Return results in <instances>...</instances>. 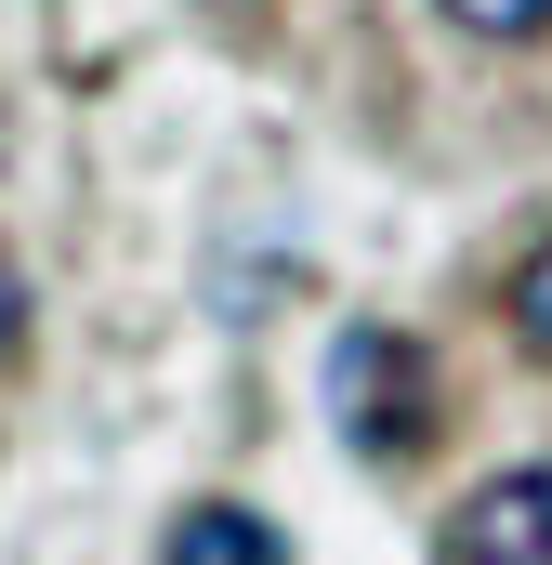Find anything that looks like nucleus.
Listing matches in <instances>:
<instances>
[{"mask_svg": "<svg viewBox=\"0 0 552 565\" xmlns=\"http://www.w3.org/2000/svg\"><path fill=\"white\" fill-rule=\"evenodd\" d=\"M329 422L355 434L369 460H408L421 434H434V355H421L408 329H342V355H329Z\"/></svg>", "mask_w": 552, "mask_h": 565, "instance_id": "nucleus-1", "label": "nucleus"}, {"mask_svg": "<svg viewBox=\"0 0 552 565\" xmlns=\"http://www.w3.org/2000/svg\"><path fill=\"white\" fill-rule=\"evenodd\" d=\"M447 565H552V460H500L447 513Z\"/></svg>", "mask_w": 552, "mask_h": 565, "instance_id": "nucleus-2", "label": "nucleus"}, {"mask_svg": "<svg viewBox=\"0 0 552 565\" xmlns=\"http://www.w3.org/2000/svg\"><path fill=\"white\" fill-rule=\"evenodd\" d=\"M158 565H289V540H276L264 513H237V500H198V513H171Z\"/></svg>", "mask_w": 552, "mask_h": 565, "instance_id": "nucleus-3", "label": "nucleus"}, {"mask_svg": "<svg viewBox=\"0 0 552 565\" xmlns=\"http://www.w3.org/2000/svg\"><path fill=\"white\" fill-rule=\"evenodd\" d=\"M434 13H447L460 40H540L552 26V0H434Z\"/></svg>", "mask_w": 552, "mask_h": 565, "instance_id": "nucleus-4", "label": "nucleus"}, {"mask_svg": "<svg viewBox=\"0 0 552 565\" xmlns=\"http://www.w3.org/2000/svg\"><path fill=\"white\" fill-rule=\"evenodd\" d=\"M513 342H527V355H552V237L513 264Z\"/></svg>", "mask_w": 552, "mask_h": 565, "instance_id": "nucleus-5", "label": "nucleus"}, {"mask_svg": "<svg viewBox=\"0 0 552 565\" xmlns=\"http://www.w3.org/2000/svg\"><path fill=\"white\" fill-rule=\"evenodd\" d=\"M13 355H26V277L0 264V369H13Z\"/></svg>", "mask_w": 552, "mask_h": 565, "instance_id": "nucleus-6", "label": "nucleus"}]
</instances>
